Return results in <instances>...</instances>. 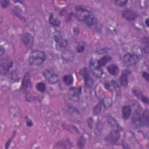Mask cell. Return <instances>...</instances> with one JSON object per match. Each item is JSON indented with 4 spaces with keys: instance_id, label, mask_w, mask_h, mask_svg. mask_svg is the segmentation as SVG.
<instances>
[{
    "instance_id": "cell-1",
    "label": "cell",
    "mask_w": 149,
    "mask_h": 149,
    "mask_svg": "<svg viewBox=\"0 0 149 149\" xmlns=\"http://www.w3.org/2000/svg\"><path fill=\"white\" fill-rule=\"evenodd\" d=\"M45 53L40 50H34L30 52L29 57V63L33 66H40L46 61Z\"/></svg>"
},
{
    "instance_id": "cell-2",
    "label": "cell",
    "mask_w": 149,
    "mask_h": 149,
    "mask_svg": "<svg viewBox=\"0 0 149 149\" xmlns=\"http://www.w3.org/2000/svg\"><path fill=\"white\" fill-rule=\"evenodd\" d=\"M140 60L139 56L136 54H133L130 53H127L124 56L123 61L125 66H131L136 65Z\"/></svg>"
},
{
    "instance_id": "cell-3",
    "label": "cell",
    "mask_w": 149,
    "mask_h": 149,
    "mask_svg": "<svg viewBox=\"0 0 149 149\" xmlns=\"http://www.w3.org/2000/svg\"><path fill=\"white\" fill-rule=\"evenodd\" d=\"M89 67L92 74L96 77H101L103 74V71L98 64V61L96 59H91L89 62Z\"/></svg>"
},
{
    "instance_id": "cell-4",
    "label": "cell",
    "mask_w": 149,
    "mask_h": 149,
    "mask_svg": "<svg viewBox=\"0 0 149 149\" xmlns=\"http://www.w3.org/2000/svg\"><path fill=\"white\" fill-rule=\"evenodd\" d=\"M44 77L51 84H56L58 83L59 77L58 75L54 72L52 70L47 69L43 72Z\"/></svg>"
},
{
    "instance_id": "cell-5",
    "label": "cell",
    "mask_w": 149,
    "mask_h": 149,
    "mask_svg": "<svg viewBox=\"0 0 149 149\" xmlns=\"http://www.w3.org/2000/svg\"><path fill=\"white\" fill-rule=\"evenodd\" d=\"M120 138V131L117 129H113L105 138V141L108 144L114 145Z\"/></svg>"
},
{
    "instance_id": "cell-6",
    "label": "cell",
    "mask_w": 149,
    "mask_h": 149,
    "mask_svg": "<svg viewBox=\"0 0 149 149\" xmlns=\"http://www.w3.org/2000/svg\"><path fill=\"white\" fill-rule=\"evenodd\" d=\"M91 15H92V13L86 9L79 8L76 9V16L77 19L81 22H83Z\"/></svg>"
},
{
    "instance_id": "cell-7",
    "label": "cell",
    "mask_w": 149,
    "mask_h": 149,
    "mask_svg": "<svg viewBox=\"0 0 149 149\" xmlns=\"http://www.w3.org/2000/svg\"><path fill=\"white\" fill-rule=\"evenodd\" d=\"M80 74L85 80V83L86 86L89 87H91L93 84V80H92L90 75L88 69L87 68H83L80 70Z\"/></svg>"
},
{
    "instance_id": "cell-8",
    "label": "cell",
    "mask_w": 149,
    "mask_h": 149,
    "mask_svg": "<svg viewBox=\"0 0 149 149\" xmlns=\"http://www.w3.org/2000/svg\"><path fill=\"white\" fill-rule=\"evenodd\" d=\"M13 66L12 60L8 57L2 58L1 60V72H4L5 74L7 73Z\"/></svg>"
},
{
    "instance_id": "cell-9",
    "label": "cell",
    "mask_w": 149,
    "mask_h": 149,
    "mask_svg": "<svg viewBox=\"0 0 149 149\" xmlns=\"http://www.w3.org/2000/svg\"><path fill=\"white\" fill-rule=\"evenodd\" d=\"M22 41L27 48H31L33 45L34 37L29 33H25L21 37Z\"/></svg>"
},
{
    "instance_id": "cell-10",
    "label": "cell",
    "mask_w": 149,
    "mask_h": 149,
    "mask_svg": "<svg viewBox=\"0 0 149 149\" xmlns=\"http://www.w3.org/2000/svg\"><path fill=\"white\" fill-rule=\"evenodd\" d=\"M123 18L129 21H133L138 17V13L130 9L125 10L122 13Z\"/></svg>"
},
{
    "instance_id": "cell-11",
    "label": "cell",
    "mask_w": 149,
    "mask_h": 149,
    "mask_svg": "<svg viewBox=\"0 0 149 149\" xmlns=\"http://www.w3.org/2000/svg\"><path fill=\"white\" fill-rule=\"evenodd\" d=\"M31 87V81H30V75L29 72H27L23 79L21 89L24 91H27Z\"/></svg>"
},
{
    "instance_id": "cell-12",
    "label": "cell",
    "mask_w": 149,
    "mask_h": 149,
    "mask_svg": "<svg viewBox=\"0 0 149 149\" xmlns=\"http://www.w3.org/2000/svg\"><path fill=\"white\" fill-rule=\"evenodd\" d=\"M130 74V72L125 70L123 71L121 76L119 77V82L122 86L127 87L128 85V75Z\"/></svg>"
},
{
    "instance_id": "cell-13",
    "label": "cell",
    "mask_w": 149,
    "mask_h": 149,
    "mask_svg": "<svg viewBox=\"0 0 149 149\" xmlns=\"http://www.w3.org/2000/svg\"><path fill=\"white\" fill-rule=\"evenodd\" d=\"M141 117L142 114L139 110H135L134 111L132 117V121L135 126H141Z\"/></svg>"
},
{
    "instance_id": "cell-14",
    "label": "cell",
    "mask_w": 149,
    "mask_h": 149,
    "mask_svg": "<svg viewBox=\"0 0 149 149\" xmlns=\"http://www.w3.org/2000/svg\"><path fill=\"white\" fill-rule=\"evenodd\" d=\"M55 42L58 44L60 47H66L68 45V42L67 40L63 38L60 34H56L54 36Z\"/></svg>"
},
{
    "instance_id": "cell-15",
    "label": "cell",
    "mask_w": 149,
    "mask_h": 149,
    "mask_svg": "<svg viewBox=\"0 0 149 149\" xmlns=\"http://www.w3.org/2000/svg\"><path fill=\"white\" fill-rule=\"evenodd\" d=\"M132 114V108L129 105H125L122 108V115L124 119L126 120L129 118Z\"/></svg>"
},
{
    "instance_id": "cell-16",
    "label": "cell",
    "mask_w": 149,
    "mask_h": 149,
    "mask_svg": "<svg viewBox=\"0 0 149 149\" xmlns=\"http://www.w3.org/2000/svg\"><path fill=\"white\" fill-rule=\"evenodd\" d=\"M62 58L66 61H72L74 60V55L70 50H65L62 53Z\"/></svg>"
},
{
    "instance_id": "cell-17",
    "label": "cell",
    "mask_w": 149,
    "mask_h": 149,
    "mask_svg": "<svg viewBox=\"0 0 149 149\" xmlns=\"http://www.w3.org/2000/svg\"><path fill=\"white\" fill-rule=\"evenodd\" d=\"M112 60V58L111 56L108 55H105L104 57H101L100 60H97L99 65L101 68L102 66H105L107 64H108L109 62H110Z\"/></svg>"
},
{
    "instance_id": "cell-18",
    "label": "cell",
    "mask_w": 149,
    "mask_h": 149,
    "mask_svg": "<svg viewBox=\"0 0 149 149\" xmlns=\"http://www.w3.org/2000/svg\"><path fill=\"white\" fill-rule=\"evenodd\" d=\"M148 113L146 110L142 114L141 117V126H148Z\"/></svg>"
},
{
    "instance_id": "cell-19",
    "label": "cell",
    "mask_w": 149,
    "mask_h": 149,
    "mask_svg": "<svg viewBox=\"0 0 149 149\" xmlns=\"http://www.w3.org/2000/svg\"><path fill=\"white\" fill-rule=\"evenodd\" d=\"M107 70L111 75H114V76L117 75L119 72V68L115 64H111L109 66H108Z\"/></svg>"
},
{
    "instance_id": "cell-20",
    "label": "cell",
    "mask_w": 149,
    "mask_h": 149,
    "mask_svg": "<svg viewBox=\"0 0 149 149\" xmlns=\"http://www.w3.org/2000/svg\"><path fill=\"white\" fill-rule=\"evenodd\" d=\"M108 123H109L110 125L113 128V129H117L119 131L122 130V128H121V126L118 124L117 122L113 118L110 117L108 118Z\"/></svg>"
},
{
    "instance_id": "cell-21",
    "label": "cell",
    "mask_w": 149,
    "mask_h": 149,
    "mask_svg": "<svg viewBox=\"0 0 149 149\" xmlns=\"http://www.w3.org/2000/svg\"><path fill=\"white\" fill-rule=\"evenodd\" d=\"M63 82L67 86L71 85L74 82V77L71 75H66L63 77Z\"/></svg>"
},
{
    "instance_id": "cell-22",
    "label": "cell",
    "mask_w": 149,
    "mask_h": 149,
    "mask_svg": "<svg viewBox=\"0 0 149 149\" xmlns=\"http://www.w3.org/2000/svg\"><path fill=\"white\" fill-rule=\"evenodd\" d=\"M49 23L54 26H59L61 24V22L58 19L54 18L53 13H51L50 14L49 18Z\"/></svg>"
},
{
    "instance_id": "cell-23",
    "label": "cell",
    "mask_w": 149,
    "mask_h": 149,
    "mask_svg": "<svg viewBox=\"0 0 149 149\" xmlns=\"http://www.w3.org/2000/svg\"><path fill=\"white\" fill-rule=\"evenodd\" d=\"M81 87H72L70 90V94L73 97H78L81 93Z\"/></svg>"
},
{
    "instance_id": "cell-24",
    "label": "cell",
    "mask_w": 149,
    "mask_h": 149,
    "mask_svg": "<svg viewBox=\"0 0 149 149\" xmlns=\"http://www.w3.org/2000/svg\"><path fill=\"white\" fill-rule=\"evenodd\" d=\"M102 105H103V103H102L101 101H100L99 103H98L95 107H94L93 111V113L94 115H97L100 114V113L101 110Z\"/></svg>"
},
{
    "instance_id": "cell-25",
    "label": "cell",
    "mask_w": 149,
    "mask_h": 149,
    "mask_svg": "<svg viewBox=\"0 0 149 149\" xmlns=\"http://www.w3.org/2000/svg\"><path fill=\"white\" fill-rule=\"evenodd\" d=\"M36 88L38 91L41 92V93L44 92L46 91V85L43 82H39V83H37L36 85Z\"/></svg>"
},
{
    "instance_id": "cell-26",
    "label": "cell",
    "mask_w": 149,
    "mask_h": 149,
    "mask_svg": "<svg viewBox=\"0 0 149 149\" xmlns=\"http://www.w3.org/2000/svg\"><path fill=\"white\" fill-rule=\"evenodd\" d=\"M132 91H133V93L134 94V95L135 96H136L138 99H140V98L143 96L142 93L140 90H138V89H134L132 90Z\"/></svg>"
},
{
    "instance_id": "cell-27",
    "label": "cell",
    "mask_w": 149,
    "mask_h": 149,
    "mask_svg": "<svg viewBox=\"0 0 149 149\" xmlns=\"http://www.w3.org/2000/svg\"><path fill=\"white\" fill-rule=\"evenodd\" d=\"M85 144V139L83 137H80L77 141V145L80 148H82Z\"/></svg>"
},
{
    "instance_id": "cell-28",
    "label": "cell",
    "mask_w": 149,
    "mask_h": 149,
    "mask_svg": "<svg viewBox=\"0 0 149 149\" xmlns=\"http://www.w3.org/2000/svg\"><path fill=\"white\" fill-rule=\"evenodd\" d=\"M114 3H115V5L120 6V7H123L126 4V3H128L127 1H125V0H117V1H114Z\"/></svg>"
},
{
    "instance_id": "cell-29",
    "label": "cell",
    "mask_w": 149,
    "mask_h": 149,
    "mask_svg": "<svg viewBox=\"0 0 149 149\" xmlns=\"http://www.w3.org/2000/svg\"><path fill=\"white\" fill-rule=\"evenodd\" d=\"M111 85L113 86V87L115 89V90L117 91V92H118V91H120V87L115 81L114 80L111 81Z\"/></svg>"
},
{
    "instance_id": "cell-30",
    "label": "cell",
    "mask_w": 149,
    "mask_h": 149,
    "mask_svg": "<svg viewBox=\"0 0 149 149\" xmlns=\"http://www.w3.org/2000/svg\"><path fill=\"white\" fill-rule=\"evenodd\" d=\"M85 50V47L84 46L82 45H79L76 47V51L79 53H82Z\"/></svg>"
},
{
    "instance_id": "cell-31",
    "label": "cell",
    "mask_w": 149,
    "mask_h": 149,
    "mask_svg": "<svg viewBox=\"0 0 149 149\" xmlns=\"http://www.w3.org/2000/svg\"><path fill=\"white\" fill-rule=\"evenodd\" d=\"M9 1H1V4L3 8H7V7H8V6L9 5Z\"/></svg>"
},
{
    "instance_id": "cell-32",
    "label": "cell",
    "mask_w": 149,
    "mask_h": 149,
    "mask_svg": "<svg viewBox=\"0 0 149 149\" xmlns=\"http://www.w3.org/2000/svg\"><path fill=\"white\" fill-rule=\"evenodd\" d=\"M142 76L147 81V82H148V81H149V75L147 72H143L142 73Z\"/></svg>"
},
{
    "instance_id": "cell-33",
    "label": "cell",
    "mask_w": 149,
    "mask_h": 149,
    "mask_svg": "<svg viewBox=\"0 0 149 149\" xmlns=\"http://www.w3.org/2000/svg\"><path fill=\"white\" fill-rule=\"evenodd\" d=\"M140 100H141L144 103H146V104H148V99L147 97L143 96L140 98Z\"/></svg>"
},
{
    "instance_id": "cell-34",
    "label": "cell",
    "mask_w": 149,
    "mask_h": 149,
    "mask_svg": "<svg viewBox=\"0 0 149 149\" xmlns=\"http://www.w3.org/2000/svg\"><path fill=\"white\" fill-rule=\"evenodd\" d=\"M15 134H13V136H12V138H11L10 139H9V140H8V141L7 142V143H6V147H5V148H8V147H9V145H10V143H11V141L12 140V139H13V137L15 136Z\"/></svg>"
},
{
    "instance_id": "cell-35",
    "label": "cell",
    "mask_w": 149,
    "mask_h": 149,
    "mask_svg": "<svg viewBox=\"0 0 149 149\" xmlns=\"http://www.w3.org/2000/svg\"><path fill=\"white\" fill-rule=\"evenodd\" d=\"M26 124H27V126L29 127H31L33 126V123L29 118L28 119L26 120Z\"/></svg>"
},
{
    "instance_id": "cell-36",
    "label": "cell",
    "mask_w": 149,
    "mask_h": 149,
    "mask_svg": "<svg viewBox=\"0 0 149 149\" xmlns=\"http://www.w3.org/2000/svg\"><path fill=\"white\" fill-rule=\"evenodd\" d=\"M104 87H105V88L106 89L108 90V89H110V84L108 83V82H107V83L106 82V83H104Z\"/></svg>"
},
{
    "instance_id": "cell-37",
    "label": "cell",
    "mask_w": 149,
    "mask_h": 149,
    "mask_svg": "<svg viewBox=\"0 0 149 149\" xmlns=\"http://www.w3.org/2000/svg\"><path fill=\"white\" fill-rule=\"evenodd\" d=\"M144 52L147 54H148V51H149V48H148V46H147L146 47H144Z\"/></svg>"
},
{
    "instance_id": "cell-38",
    "label": "cell",
    "mask_w": 149,
    "mask_h": 149,
    "mask_svg": "<svg viewBox=\"0 0 149 149\" xmlns=\"http://www.w3.org/2000/svg\"><path fill=\"white\" fill-rule=\"evenodd\" d=\"M145 24H146V25L147 27H148V18H147V19L145 21Z\"/></svg>"
}]
</instances>
